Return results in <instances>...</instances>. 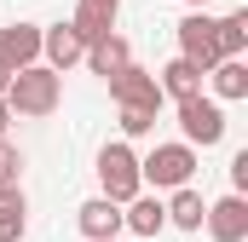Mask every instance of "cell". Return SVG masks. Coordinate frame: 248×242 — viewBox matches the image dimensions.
Returning a JSON list of instances; mask_svg holds the SVG:
<instances>
[{"label":"cell","instance_id":"1","mask_svg":"<svg viewBox=\"0 0 248 242\" xmlns=\"http://www.w3.org/2000/svg\"><path fill=\"white\" fill-rule=\"evenodd\" d=\"M58 104H63V75H58V69H46V63L17 69L12 87H6V110H12V121H17V116L41 121V116H52Z\"/></svg>","mask_w":248,"mask_h":242},{"label":"cell","instance_id":"2","mask_svg":"<svg viewBox=\"0 0 248 242\" xmlns=\"http://www.w3.org/2000/svg\"><path fill=\"white\" fill-rule=\"evenodd\" d=\"M196 179V150L190 144H156L150 156H139V184L144 190H185Z\"/></svg>","mask_w":248,"mask_h":242},{"label":"cell","instance_id":"3","mask_svg":"<svg viewBox=\"0 0 248 242\" xmlns=\"http://www.w3.org/2000/svg\"><path fill=\"white\" fill-rule=\"evenodd\" d=\"M98 184H104L98 196H104V202H116V208H127V202L144 190V184H139V156H133V144H127V138H116V144H104V150H98Z\"/></svg>","mask_w":248,"mask_h":242},{"label":"cell","instance_id":"4","mask_svg":"<svg viewBox=\"0 0 248 242\" xmlns=\"http://www.w3.org/2000/svg\"><path fill=\"white\" fill-rule=\"evenodd\" d=\"M179 133H185L179 144H190V150H196V144L214 150V144L225 138V104H214L208 92H202V98H185V104H179Z\"/></svg>","mask_w":248,"mask_h":242},{"label":"cell","instance_id":"5","mask_svg":"<svg viewBox=\"0 0 248 242\" xmlns=\"http://www.w3.org/2000/svg\"><path fill=\"white\" fill-rule=\"evenodd\" d=\"M110 98H116V110H162L156 69H139V63H127L122 75H110Z\"/></svg>","mask_w":248,"mask_h":242},{"label":"cell","instance_id":"6","mask_svg":"<svg viewBox=\"0 0 248 242\" xmlns=\"http://www.w3.org/2000/svg\"><path fill=\"white\" fill-rule=\"evenodd\" d=\"M179 58L196 63L202 75L219 63V52H214V17H208V12H185V17H179Z\"/></svg>","mask_w":248,"mask_h":242},{"label":"cell","instance_id":"7","mask_svg":"<svg viewBox=\"0 0 248 242\" xmlns=\"http://www.w3.org/2000/svg\"><path fill=\"white\" fill-rule=\"evenodd\" d=\"M41 63V23H6L0 29V69H29Z\"/></svg>","mask_w":248,"mask_h":242},{"label":"cell","instance_id":"8","mask_svg":"<svg viewBox=\"0 0 248 242\" xmlns=\"http://www.w3.org/2000/svg\"><path fill=\"white\" fill-rule=\"evenodd\" d=\"M202 225H208L214 242H248V202H243V196H219V202H208Z\"/></svg>","mask_w":248,"mask_h":242},{"label":"cell","instance_id":"9","mask_svg":"<svg viewBox=\"0 0 248 242\" xmlns=\"http://www.w3.org/2000/svg\"><path fill=\"white\" fill-rule=\"evenodd\" d=\"M87 58V41H81V35H75V23H69V17H63V23H52V29H41V63H46V69H69V63H81Z\"/></svg>","mask_w":248,"mask_h":242},{"label":"cell","instance_id":"10","mask_svg":"<svg viewBox=\"0 0 248 242\" xmlns=\"http://www.w3.org/2000/svg\"><path fill=\"white\" fill-rule=\"evenodd\" d=\"M75 225H81L87 242H116V237H122V208L104 202V196H87V202L75 208Z\"/></svg>","mask_w":248,"mask_h":242},{"label":"cell","instance_id":"11","mask_svg":"<svg viewBox=\"0 0 248 242\" xmlns=\"http://www.w3.org/2000/svg\"><path fill=\"white\" fill-rule=\"evenodd\" d=\"M116 17H122V0H75V35L93 46V41H104V35H116Z\"/></svg>","mask_w":248,"mask_h":242},{"label":"cell","instance_id":"12","mask_svg":"<svg viewBox=\"0 0 248 242\" xmlns=\"http://www.w3.org/2000/svg\"><path fill=\"white\" fill-rule=\"evenodd\" d=\"M122 231H133V237H162V231H168V208H162V196L139 190V196L122 208Z\"/></svg>","mask_w":248,"mask_h":242},{"label":"cell","instance_id":"13","mask_svg":"<svg viewBox=\"0 0 248 242\" xmlns=\"http://www.w3.org/2000/svg\"><path fill=\"white\" fill-rule=\"evenodd\" d=\"M202 69L196 63H185V58H173V63H162L156 69V87H162V98H173V104H185V98H202Z\"/></svg>","mask_w":248,"mask_h":242},{"label":"cell","instance_id":"14","mask_svg":"<svg viewBox=\"0 0 248 242\" xmlns=\"http://www.w3.org/2000/svg\"><path fill=\"white\" fill-rule=\"evenodd\" d=\"M202 87H208V98H214V104H237V98H248V63H243V58L214 63Z\"/></svg>","mask_w":248,"mask_h":242},{"label":"cell","instance_id":"15","mask_svg":"<svg viewBox=\"0 0 248 242\" xmlns=\"http://www.w3.org/2000/svg\"><path fill=\"white\" fill-rule=\"evenodd\" d=\"M87 69H93V75H104V81H110V75H122L127 63H133V46H127V35H104V41H93V46H87Z\"/></svg>","mask_w":248,"mask_h":242},{"label":"cell","instance_id":"16","mask_svg":"<svg viewBox=\"0 0 248 242\" xmlns=\"http://www.w3.org/2000/svg\"><path fill=\"white\" fill-rule=\"evenodd\" d=\"M29 231V196H23V184H6L0 190V242H23Z\"/></svg>","mask_w":248,"mask_h":242},{"label":"cell","instance_id":"17","mask_svg":"<svg viewBox=\"0 0 248 242\" xmlns=\"http://www.w3.org/2000/svg\"><path fill=\"white\" fill-rule=\"evenodd\" d=\"M214 52H219V63L248 52V12H225V17H214Z\"/></svg>","mask_w":248,"mask_h":242},{"label":"cell","instance_id":"18","mask_svg":"<svg viewBox=\"0 0 248 242\" xmlns=\"http://www.w3.org/2000/svg\"><path fill=\"white\" fill-rule=\"evenodd\" d=\"M168 208V225H179V231H202V213H208V202H202V190L185 184V190H173V202H162Z\"/></svg>","mask_w":248,"mask_h":242},{"label":"cell","instance_id":"19","mask_svg":"<svg viewBox=\"0 0 248 242\" xmlns=\"http://www.w3.org/2000/svg\"><path fill=\"white\" fill-rule=\"evenodd\" d=\"M17 179H23V150H17L12 138H0V190L17 184Z\"/></svg>","mask_w":248,"mask_h":242},{"label":"cell","instance_id":"20","mask_svg":"<svg viewBox=\"0 0 248 242\" xmlns=\"http://www.w3.org/2000/svg\"><path fill=\"white\" fill-rule=\"evenodd\" d=\"M156 116L162 110H122V133L127 138H144V133H156Z\"/></svg>","mask_w":248,"mask_h":242},{"label":"cell","instance_id":"21","mask_svg":"<svg viewBox=\"0 0 248 242\" xmlns=\"http://www.w3.org/2000/svg\"><path fill=\"white\" fill-rule=\"evenodd\" d=\"M248 190V150H237L231 156V196H243Z\"/></svg>","mask_w":248,"mask_h":242},{"label":"cell","instance_id":"22","mask_svg":"<svg viewBox=\"0 0 248 242\" xmlns=\"http://www.w3.org/2000/svg\"><path fill=\"white\" fill-rule=\"evenodd\" d=\"M6 127H12V110H6V98H0V138H6Z\"/></svg>","mask_w":248,"mask_h":242},{"label":"cell","instance_id":"23","mask_svg":"<svg viewBox=\"0 0 248 242\" xmlns=\"http://www.w3.org/2000/svg\"><path fill=\"white\" fill-rule=\"evenodd\" d=\"M6 87H12V69H0V98H6Z\"/></svg>","mask_w":248,"mask_h":242},{"label":"cell","instance_id":"24","mask_svg":"<svg viewBox=\"0 0 248 242\" xmlns=\"http://www.w3.org/2000/svg\"><path fill=\"white\" fill-rule=\"evenodd\" d=\"M185 6H190V12H208V0H185Z\"/></svg>","mask_w":248,"mask_h":242},{"label":"cell","instance_id":"25","mask_svg":"<svg viewBox=\"0 0 248 242\" xmlns=\"http://www.w3.org/2000/svg\"><path fill=\"white\" fill-rule=\"evenodd\" d=\"M116 242H122V237H116Z\"/></svg>","mask_w":248,"mask_h":242}]
</instances>
